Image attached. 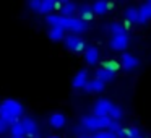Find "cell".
<instances>
[{
    "instance_id": "1",
    "label": "cell",
    "mask_w": 151,
    "mask_h": 138,
    "mask_svg": "<svg viewBox=\"0 0 151 138\" xmlns=\"http://www.w3.org/2000/svg\"><path fill=\"white\" fill-rule=\"evenodd\" d=\"M23 115V104L17 99H5L0 102V119L8 125L15 124L20 120V117Z\"/></svg>"
},
{
    "instance_id": "2",
    "label": "cell",
    "mask_w": 151,
    "mask_h": 138,
    "mask_svg": "<svg viewBox=\"0 0 151 138\" xmlns=\"http://www.w3.org/2000/svg\"><path fill=\"white\" fill-rule=\"evenodd\" d=\"M111 124V119L109 117H99V115H83L81 120H80V125L85 128L86 132H99V130H104V128L109 127Z\"/></svg>"
},
{
    "instance_id": "3",
    "label": "cell",
    "mask_w": 151,
    "mask_h": 138,
    "mask_svg": "<svg viewBox=\"0 0 151 138\" xmlns=\"http://www.w3.org/2000/svg\"><path fill=\"white\" fill-rule=\"evenodd\" d=\"M60 26H62L63 29H70L72 34H78L80 36V33L86 31L88 24H86V21H83L80 17H62L60 18Z\"/></svg>"
},
{
    "instance_id": "4",
    "label": "cell",
    "mask_w": 151,
    "mask_h": 138,
    "mask_svg": "<svg viewBox=\"0 0 151 138\" xmlns=\"http://www.w3.org/2000/svg\"><path fill=\"white\" fill-rule=\"evenodd\" d=\"M112 107H114L112 101H109V99H106V98H101V99H98V101L94 102L93 114H94V115H99V117H109Z\"/></svg>"
},
{
    "instance_id": "5",
    "label": "cell",
    "mask_w": 151,
    "mask_h": 138,
    "mask_svg": "<svg viewBox=\"0 0 151 138\" xmlns=\"http://www.w3.org/2000/svg\"><path fill=\"white\" fill-rule=\"evenodd\" d=\"M63 42H65L67 49L73 50V52H81L85 49V41L78 34H67V36H63Z\"/></svg>"
},
{
    "instance_id": "6",
    "label": "cell",
    "mask_w": 151,
    "mask_h": 138,
    "mask_svg": "<svg viewBox=\"0 0 151 138\" xmlns=\"http://www.w3.org/2000/svg\"><path fill=\"white\" fill-rule=\"evenodd\" d=\"M57 8H59V15H62V17H73V13L78 12V5L75 2H70V0L60 2Z\"/></svg>"
},
{
    "instance_id": "7",
    "label": "cell",
    "mask_w": 151,
    "mask_h": 138,
    "mask_svg": "<svg viewBox=\"0 0 151 138\" xmlns=\"http://www.w3.org/2000/svg\"><path fill=\"white\" fill-rule=\"evenodd\" d=\"M109 46H111L114 50H124V49H127V46H128V36H127V33H125V34H117V36H112Z\"/></svg>"
},
{
    "instance_id": "8",
    "label": "cell",
    "mask_w": 151,
    "mask_h": 138,
    "mask_svg": "<svg viewBox=\"0 0 151 138\" xmlns=\"http://www.w3.org/2000/svg\"><path fill=\"white\" fill-rule=\"evenodd\" d=\"M21 124H23V127H24L26 137H36V135H37V124H36L34 119L23 117V119H21Z\"/></svg>"
},
{
    "instance_id": "9",
    "label": "cell",
    "mask_w": 151,
    "mask_h": 138,
    "mask_svg": "<svg viewBox=\"0 0 151 138\" xmlns=\"http://www.w3.org/2000/svg\"><path fill=\"white\" fill-rule=\"evenodd\" d=\"M88 80H89L88 70L83 68V70H80V72H76V75L73 76V80H72V85L75 86V88H85Z\"/></svg>"
},
{
    "instance_id": "10",
    "label": "cell",
    "mask_w": 151,
    "mask_h": 138,
    "mask_svg": "<svg viewBox=\"0 0 151 138\" xmlns=\"http://www.w3.org/2000/svg\"><path fill=\"white\" fill-rule=\"evenodd\" d=\"M104 86H106L104 81H101V80H98V78H91V80H88L85 89L86 91H91V93H99V91L104 89Z\"/></svg>"
},
{
    "instance_id": "11",
    "label": "cell",
    "mask_w": 151,
    "mask_h": 138,
    "mask_svg": "<svg viewBox=\"0 0 151 138\" xmlns=\"http://www.w3.org/2000/svg\"><path fill=\"white\" fill-rule=\"evenodd\" d=\"M120 65L124 67V68H127V70H133L135 67L138 65V59L135 55H132V54H124V55H122Z\"/></svg>"
},
{
    "instance_id": "12",
    "label": "cell",
    "mask_w": 151,
    "mask_h": 138,
    "mask_svg": "<svg viewBox=\"0 0 151 138\" xmlns=\"http://www.w3.org/2000/svg\"><path fill=\"white\" fill-rule=\"evenodd\" d=\"M85 60L88 63H96L99 60V49L98 47H94V46H89V47H86V50H85Z\"/></svg>"
},
{
    "instance_id": "13",
    "label": "cell",
    "mask_w": 151,
    "mask_h": 138,
    "mask_svg": "<svg viewBox=\"0 0 151 138\" xmlns=\"http://www.w3.org/2000/svg\"><path fill=\"white\" fill-rule=\"evenodd\" d=\"M114 73L115 72H112V70H107V68H104V67H101V68L96 70L94 78H98V80H101V81L107 83V81H111V80L114 78Z\"/></svg>"
},
{
    "instance_id": "14",
    "label": "cell",
    "mask_w": 151,
    "mask_h": 138,
    "mask_svg": "<svg viewBox=\"0 0 151 138\" xmlns=\"http://www.w3.org/2000/svg\"><path fill=\"white\" fill-rule=\"evenodd\" d=\"M65 122H67V119H65V115H63L62 112H54V114H50V117H49V124L52 125V127H55V128L63 127Z\"/></svg>"
},
{
    "instance_id": "15",
    "label": "cell",
    "mask_w": 151,
    "mask_h": 138,
    "mask_svg": "<svg viewBox=\"0 0 151 138\" xmlns=\"http://www.w3.org/2000/svg\"><path fill=\"white\" fill-rule=\"evenodd\" d=\"M8 132H10L12 138H17V137H26V132H24V127H23V124H21V120L15 122V124L12 125L10 128H8Z\"/></svg>"
},
{
    "instance_id": "16",
    "label": "cell",
    "mask_w": 151,
    "mask_h": 138,
    "mask_svg": "<svg viewBox=\"0 0 151 138\" xmlns=\"http://www.w3.org/2000/svg\"><path fill=\"white\" fill-rule=\"evenodd\" d=\"M78 13H80V18H81L83 21L91 20V17H93L91 5H89V4H80L78 5Z\"/></svg>"
},
{
    "instance_id": "17",
    "label": "cell",
    "mask_w": 151,
    "mask_h": 138,
    "mask_svg": "<svg viewBox=\"0 0 151 138\" xmlns=\"http://www.w3.org/2000/svg\"><path fill=\"white\" fill-rule=\"evenodd\" d=\"M59 7V2H55V0H42V5H41V10L39 13H54V10Z\"/></svg>"
},
{
    "instance_id": "18",
    "label": "cell",
    "mask_w": 151,
    "mask_h": 138,
    "mask_svg": "<svg viewBox=\"0 0 151 138\" xmlns=\"http://www.w3.org/2000/svg\"><path fill=\"white\" fill-rule=\"evenodd\" d=\"M91 8H93V13L104 15L109 10V2H106V0H96L94 4L91 5Z\"/></svg>"
},
{
    "instance_id": "19",
    "label": "cell",
    "mask_w": 151,
    "mask_h": 138,
    "mask_svg": "<svg viewBox=\"0 0 151 138\" xmlns=\"http://www.w3.org/2000/svg\"><path fill=\"white\" fill-rule=\"evenodd\" d=\"M138 8L137 7H128V8H125V12H124V17H125V20H127V23L130 24V23H137V20H138Z\"/></svg>"
},
{
    "instance_id": "20",
    "label": "cell",
    "mask_w": 151,
    "mask_h": 138,
    "mask_svg": "<svg viewBox=\"0 0 151 138\" xmlns=\"http://www.w3.org/2000/svg\"><path fill=\"white\" fill-rule=\"evenodd\" d=\"M63 34H65V29H63L62 26H50L49 28V37L52 41L63 39Z\"/></svg>"
},
{
    "instance_id": "21",
    "label": "cell",
    "mask_w": 151,
    "mask_h": 138,
    "mask_svg": "<svg viewBox=\"0 0 151 138\" xmlns=\"http://www.w3.org/2000/svg\"><path fill=\"white\" fill-rule=\"evenodd\" d=\"M122 130H124V127L120 125V122L119 120H111V124H109L107 127V132H111L112 135H115L117 138L122 137Z\"/></svg>"
},
{
    "instance_id": "22",
    "label": "cell",
    "mask_w": 151,
    "mask_h": 138,
    "mask_svg": "<svg viewBox=\"0 0 151 138\" xmlns=\"http://www.w3.org/2000/svg\"><path fill=\"white\" fill-rule=\"evenodd\" d=\"M122 137H125V138H138V137H141V135H140V130H138L137 127L130 125V127H124V130H122Z\"/></svg>"
},
{
    "instance_id": "23",
    "label": "cell",
    "mask_w": 151,
    "mask_h": 138,
    "mask_svg": "<svg viewBox=\"0 0 151 138\" xmlns=\"http://www.w3.org/2000/svg\"><path fill=\"white\" fill-rule=\"evenodd\" d=\"M125 28L122 23H119V21H114V23L109 24V29H111L112 36H117V34H125Z\"/></svg>"
},
{
    "instance_id": "24",
    "label": "cell",
    "mask_w": 151,
    "mask_h": 138,
    "mask_svg": "<svg viewBox=\"0 0 151 138\" xmlns=\"http://www.w3.org/2000/svg\"><path fill=\"white\" fill-rule=\"evenodd\" d=\"M60 18H62V15H59V13L46 15V21H47V24H50V26H60Z\"/></svg>"
},
{
    "instance_id": "25",
    "label": "cell",
    "mask_w": 151,
    "mask_h": 138,
    "mask_svg": "<svg viewBox=\"0 0 151 138\" xmlns=\"http://www.w3.org/2000/svg\"><path fill=\"white\" fill-rule=\"evenodd\" d=\"M122 114H124V112H122V107L117 104H114V107L111 109V114H109V119H111V120H120Z\"/></svg>"
},
{
    "instance_id": "26",
    "label": "cell",
    "mask_w": 151,
    "mask_h": 138,
    "mask_svg": "<svg viewBox=\"0 0 151 138\" xmlns=\"http://www.w3.org/2000/svg\"><path fill=\"white\" fill-rule=\"evenodd\" d=\"M138 10H140L141 13H143L145 17L150 20V18H151V0H150V2H146V4H143L140 8H138Z\"/></svg>"
},
{
    "instance_id": "27",
    "label": "cell",
    "mask_w": 151,
    "mask_h": 138,
    "mask_svg": "<svg viewBox=\"0 0 151 138\" xmlns=\"http://www.w3.org/2000/svg\"><path fill=\"white\" fill-rule=\"evenodd\" d=\"M93 138H117V137L112 135L111 132H107V130H99V132H94V133H93Z\"/></svg>"
},
{
    "instance_id": "28",
    "label": "cell",
    "mask_w": 151,
    "mask_h": 138,
    "mask_svg": "<svg viewBox=\"0 0 151 138\" xmlns=\"http://www.w3.org/2000/svg\"><path fill=\"white\" fill-rule=\"evenodd\" d=\"M102 67H104V68H107V70H112V72H115V70L119 68V63L114 62V60H109V62H104V63H102Z\"/></svg>"
},
{
    "instance_id": "29",
    "label": "cell",
    "mask_w": 151,
    "mask_h": 138,
    "mask_svg": "<svg viewBox=\"0 0 151 138\" xmlns=\"http://www.w3.org/2000/svg\"><path fill=\"white\" fill-rule=\"evenodd\" d=\"M41 5H42V0H31L29 2V8H33L34 12H39Z\"/></svg>"
},
{
    "instance_id": "30",
    "label": "cell",
    "mask_w": 151,
    "mask_h": 138,
    "mask_svg": "<svg viewBox=\"0 0 151 138\" xmlns=\"http://www.w3.org/2000/svg\"><path fill=\"white\" fill-rule=\"evenodd\" d=\"M138 12H140V10H138ZM146 21H148V18L145 17V15L141 13V12H140V13H138V20H137V23H138V24H145Z\"/></svg>"
},
{
    "instance_id": "31",
    "label": "cell",
    "mask_w": 151,
    "mask_h": 138,
    "mask_svg": "<svg viewBox=\"0 0 151 138\" xmlns=\"http://www.w3.org/2000/svg\"><path fill=\"white\" fill-rule=\"evenodd\" d=\"M8 128H10V127H8V125L5 124V122L2 120V119H0V135H2V133H5V132H7Z\"/></svg>"
},
{
    "instance_id": "32",
    "label": "cell",
    "mask_w": 151,
    "mask_h": 138,
    "mask_svg": "<svg viewBox=\"0 0 151 138\" xmlns=\"http://www.w3.org/2000/svg\"><path fill=\"white\" fill-rule=\"evenodd\" d=\"M81 138H93V135H89V133H88V135H85V137H81Z\"/></svg>"
},
{
    "instance_id": "33",
    "label": "cell",
    "mask_w": 151,
    "mask_h": 138,
    "mask_svg": "<svg viewBox=\"0 0 151 138\" xmlns=\"http://www.w3.org/2000/svg\"><path fill=\"white\" fill-rule=\"evenodd\" d=\"M49 138H60V137H57V135H50Z\"/></svg>"
},
{
    "instance_id": "34",
    "label": "cell",
    "mask_w": 151,
    "mask_h": 138,
    "mask_svg": "<svg viewBox=\"0 0 151 138\" xmlns=\"http://www.w3.org/2000/svg\"><path fill=\"white\" fill-rule=\"evenodd\" d=\"M17 138H28V137H17Z\"/></svg>"
},
{
    "instance_id": "35",
    "label": "cell",
    "mask_w": 151,
    "mask_h": 138,
    "mask_svg": "<svg viewBox=\"0 0 151 138\" xmlns=\"http://www.w3.org/2000/svg\"><path fill=\"white\" fill-rule=\"evenodd\" d=\"M138 138H145V137H138Z\"/></svg>"
}]
</instances>
